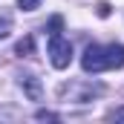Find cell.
Wrapping results in <instances>:
<instances>
[{
    "label": "cell",
    "mask_w": 124,
    "mask_h": 124,
    "mask_svg": "<svg viewBox=\"0 0 124 124\" xmlns=\"http://www.w3.org/2000/svg\"><path fill=\"white\" fill-rule=\"evenodd\" d=\"M17 6H20L23 12H35V9L40 6V0H17Z\"/></svg>",
    "instance_id": "8992f818"
},
{
    "label": "cell",
    "mask_w": 124,
    "mask_h": 124,
    "mask_svg": "<svg viewBox=\"0 0 124 124\" xmlns=\"http://www.w3.org/2000/svg\"><path fill=\"white\" fill-rule=\"evenodd\" d=\"M98 15L107 17V15H110V3H98Z\"/></svg>",
    "instance_id": "30bf717a"
},
{
    "label": "cell",
    "mask_w": 124,
    "mask_h": 124,
    "mask_svg": "<svg viewBox=\"0 0 124 124\" xmlns=\"http://www.w3.org/2000/svg\"><path fill=\"white\" fill-rule=\"evenodd\" d=\"M20 87H23V93L29 95V101H40V98H43L40 78H35V75H23V78H20Z\"/></svg>",
    "instance_id": "3957f363"
},
{
    "label": "cell",
    "mask_w": 124,
    "mask_h": 124,
    "mask_svg": "<svg viewBox=\"0 0 124 124\" xmlns=\"http://www.w3.org/2000/svg\"><path fill=\"white\" fill-rule=\"evenodd\" d=\"M46 55H49V63H52L55 69H66V66L72 63V43H69L66 38H61V35H52Z\"/></svg>",
    "instance_id": "7a4b0ae2"
},
{
    "label": "cell",
    "mask_w": 124,
    "mask_h": 124,
    "mask_svg": "<svg viewBox=\"0 0 124 124\" xmlns=\"http://www.w3.org/2000/svg\"><path fill=\"white\" fill-rule=\"evenodd\" d=\"M12 26H15V17H12V12L0 9V40H3V38H9Z\"/></svg>",
    "instance_id": "277c9868"
},
{
    "label": "cell",
    "mask_w": 124,
    "mask_h": 124,
    "mask_svg": "<svg viewBox=\"0 0 124 124\" xmlns=\"http://www.w3.org/2000/svg\"><path fill=\"white\" fill-rule=\"evenodd\" d=\"M38 118H40V121H46V118H49V121H58V116L49 113V110H38Z\"/></svg>",
    "instance_id": "ba28073f"
},
{
    "label": "cell",
    "mask_w": 124,
    "mask_h": 124,
    "mask_svg": "<svg viewBox=\"0 0 124 124\" xmlns=\"http://www.w3.org/2000/svg\"><path fill=\"white\" fill-rule=\"evenodd\" d=\"M84 72H104V69H121L124 66V46L121 43H110V46H87L81 55Z\"/></svg>",
    "instance_id": "6da1fadb"
},
{
    "label": "cell",
    "mask_w": 124,
    "mask_h": 124,
    "mask_svg": "<svg viewBox=\"0 0 124 124\" xmlns=\"http://www.w3.org/2000/svg\"><path fill=\"white\" fill-rule=\"evenodd\" d=\"M61 26H63L61 17H52V20H49V35H61Z\"/></svg>",
    "instance_id": "52a82bcc"
},
{
    "label": "cell",
    "mask_w": 124,
    "mask_h": 124,
    "mask_svg": "<svg viewBox=\"0 0 124 124\" xmlns=\"http://www.w3.org/2000/svg\"><path fill=\"white\" fill-rule=\"evenodd\" d=\"M32 49H35V40L32 38H23V40H17V46H15V55H32Z\"/></svg>",
    "instance_id": "5b68a950"
},
{
    "label": "cell",
    "mask_w": 124,
    "mask_h": 124,
    "mask_svg": "<svg viewBox=\"0 0 124 124\" xmlns=\"http://www.w3.org/2000/svg\"><path fill=\"white\" fill-rule=\"evenodd\" d=\"M110 121H124V107H118V110H113L110 116H107Z\"/></svg>",
    "instance_id": "9c48e42d"
}]
</instances>
